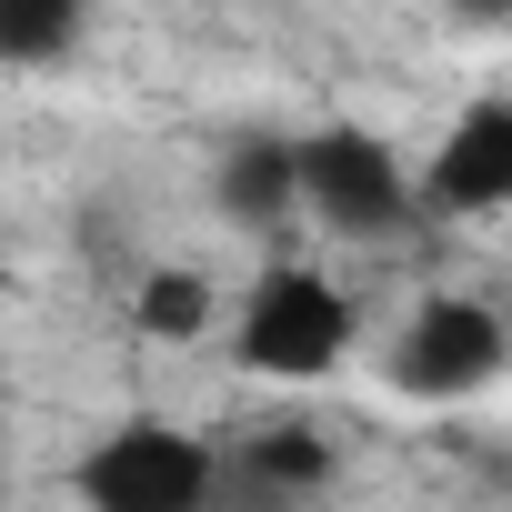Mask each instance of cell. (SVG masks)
I'll return each instance as SVG.
<instances>
[{"mask_svg":"<svg viewBox=\"0 0 512 512\" xmlns=\"http://www.w3.org/2000/svg\"><path fill=\"white\" fill-rule=\"evenodd\" d=\"M352 292L312 262H262V282L241 292V322H231V362L262 372V382H322L352 362Z\"/></svg>","mask_w":512,"mask_h":512,"instance_id":"cell-1","label":"cell"},{"mask_svg":"<svg viewBox=\"0 0 512 512\" xmlns=\"http://www.w3.org/2000/svg\"><path fill=\"white\" fill-rule=\"evenodd\" d=\"M211 201L231 231H282L302 211V141L292 131H241L211 171Z\"/></svg>","mask_w":512,"mask_h":512,"instance_id":"cell-7","label":"cell"},{"mask_svg":"<svg viewBox=\"0 0 512 512\" xmlns=\"http://www.w3.org/2000/svg\"><path fill=\"white\" fill-rule=\"evenodd\" d=\"M332 472H342V452H332L322 422H262L251 442L221 452L211 512H302V502L332 492Z\"/></svg>","mask_w":512,"mask_h":512,"instance_id":"cell-6","label":"cell"},{"mask_svg":"<svg viewBox=\"0 0 512 512\" xmlns=\"http://www.w3.org/2000/svg\"><path fill=\"white\" fill-rule=\"evenodd\" d=\"M412 201L432 221H502L512 211V91H482L452 111V131L432 141Z\"/></svg>","mask_w":512,"mask_h":512,"instance_id":"cell-5","label":"cell"},{"mask_svg":"<svg viewBox=\"0 0 512 512\" xmlns=\"http://www.w3.org/2000/svg\"><path fill=\"white\" fill-rule=\"evenodd\" d=\"M211 282L191 272V262H161V272H141V292H131V322L151 332V342H201L211 332Z\"/></svg>","mask_w":512,"mask_h":512,"instance_id":"cell-9","label":"cell"},{"mask_svg":"<svg viewBox=\"0 0 512 512\" xmlns=\"http://www.w3.org/2000/svg\"><path fill=\"white\" fill-rule=\"evenodd\" d=\"M91 41V0H0V71H61Z\"/></svg>","mask_w":512,"mask_h":512,"instance_id":"cell-8","label":"cell"},{"mask_svg":"<svg viewBox=\"0 0 512 512\" xmlns=\"http://www.w3.org/2000/svg\"><path fill=\"white\" fill-rule=\"evenodd\" d=\"M302 211H312L332 241H392V231L422 221L402 151H392L382 131H362V121L302 131Z\"/></svg>","mask_w":512,"mask_h":512,"instance_id":"cell-4","label":"cell"},{"mask_svg":"<svg viewBox=\"0 0 512 512\" xmlns=\"http://www.w3.org/2000/svg\"><path fill=\"white\" fill-rule=\"evenodd\" d=\"M512 372V322L482 292H422L382 352V382L402 402H482Z\"/></svg>","mask_w":512,"mask_h":512,"instance_id":"cell-3","label":"cell"},{"mask_svg":"<svg viewBox=\"0 0 512 512\" xmlns=\"http://www.w3.org/2000/svg\"><path fill=\"white\" fill-rule=\"evenodd\" d=\"M211 482H221V442H201L191 422H161V412L111 422L71 472V492L91 512H211Z\"/></svg>","mask_w":512,"mask_h":512,"instance_id":"cell-2","label":"cell"}]
</instances>
